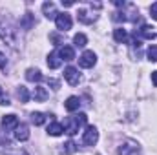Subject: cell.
I'll list each match as a JSON object with an SVG mask.
<instances>
[{"mask_svg":"<svg viewBox=\"0 0 157 155\" xmlns=\"http://www.w3.org/2000/svg\"><path fill=\"white\" fill-rule=\"evenodd\" d=\"M31 122H33L35 126H40V124L46 122V115L40 113V112H33V113H31Z\"/></svg>","mask_w":157,"mask_h":155,"instance_id":"22","label":"cell"},{"mask_svg":"<svg viewBox=\"0 0 157 155\" xmlns=\"http://www.w3.org/2000/svg\"><path fill=\"white\" fill-rule=\"evenodd\" d=\"M6 66H7V59H6V55L0 51V70H6Z\"/></svg>","mask_w":157,"mask_h":155,"instance_id":"26","label":"cell"},{"mask_svg":"<svg viewBox=\"0 0 157 155\" xmlns=\"http://www.w3.org/2000/svg\"><path fill=\"white\" fill-rule=\"evenodd\" d=\"M60 64H62V59H60V55H59L57 51H53V53H49V55H48V66H49L51 70L60 68Z\"/></svg>","mask_w":157,"mask_h":155,"instance_id":"12","label":"cell"},{"mask_svg":"<svg viewBox=\"0 0 157 155\" xmlns=\"http://www.w3.org/2000/svg\"><path fill=\"white\" fill-rule=\"evenodd\" d=\"M42 13H44V17L46 18H57V7H55V4L53 2H46V4H42Z\"/></svg>","mask_w":157,"mask_h":155,"instance_id":"10","label":"cell"},{"mask_svg":"<svg viewBox=\"0 0 157 155\" xmlns=\"http://www.w3.org/2000/svg\"><path fill=\"white\" fill-rule=\"evenodd\" d=\"M86 119H88V117L84 115V113L68 117V119L64 120V131H66L68 135H75V133L78 131V128H80L82 124H86Z\"/></svg>","mask_w":157,"mask_h":155,"instance_id":"1","label":"cell"},{"mask_svg":"<svg viewBox=\"0 0 157 155\" xmlns=\"http://www.w3.org/2000/svg\"><path fill=\"white\" fill-rule=\"evenodd\" d=\"M64 78L68 80V84H71V86H77L78 80H80L78 70H77V68H73V66H68V68L64 70Z\"/></svg>","mask_w":157,"mask_h":155,"instance_id":"7","label":"cell"},{"mask_svg":"<svg viewBox=\"0 0 157 155\" xmlns=\"http://www.w3.org/2000/svg\"><path fill=\"white\" fill-rule=\"evenodd\" d=\"M20 26H22L24 29H31V28L35 26V18H33V15H31V13H26L24 18L20 20Z\"/></svg>","mask_w":157,"mask_h":155,"instance_id":"19","label":"cell"},{"mask_svg":"<svg viewBox=\"0 0 157 155\" xmlns=\"http://www.w3.org/2000/svg\"><path fill=\"white\" fill-rule=\"evenodd\" d=\"M64 148H62V153L64 155H71L73 152H77V146H75V142L73 141H68L66 144H62Z\"/></svg>","mask_w":157,"mask_h":155,"instance_id":"23","label":"cell"},{"mask_svg":"<svg viewBox=\"0 0 157 155\" xmlns=\"http://www.w3.org/2000/svg\"><path fill=\"white\" fill-rule=\"evenodd\" d=\"M139 152H141V148H139V144L133 142V141H126V142H122L117 148L119 155H137Z\"/></svg>","mask_w":157,"mask_h":155,"instance_id":"3","label":"cell"},{"mask_svg":"<svg viewBox=\"0 0 157 155\" xmlns=\"http://www.w3.org/2000/svg\"><path fill=\"white\" fill-rule=\"evenodd\" d=\"M77 18L82 22V24H93V22L97 20V15H91V13L86 11V9H78Z\"/></svg>","mask_w":157,"mask_h":155,"instance_id":"9","label":"cell"},{"mask_svg":"<svg viewBox=\"0 0 157 155\" xmlns=\"http://www.w3.org/2000/svg\"><path fill=\"white\" fill-rule=\"evenodd\" d=\"M0 104H2V106H9L11 102H9V99H7V97H0Z\"/></svg>","mask_w":157,"mask_h":155,"instance_id":"29","label":"cell"},{"mask_svg":"<svg viewBox=\"0 0 157 155\" xmlns=\"http://www.w3.org/2000/svg\"><path fill=\"white\" fill-rule=\"evenodd\" d=\"M18 126V119L17 115H6L2 119V130L4 131H9V130H17Z\"/></svg>","mask_w":157,"mask_h":155,"instance_id":"8","label":"cell"},{"mask_svg":"<svg viewBox=\"0 0 157 155\" xmlns=\"http://www.w3.org/2000/svg\"><path fill=\"white\" fill-rule=\"evenodd\" d=\"M64 106H66L68 112H75L80 106V100H78V97H68V100L64 102Z\"/></svg>","mask_w":157,"mask_h":155,"instance_id":"17","label":"cell"},{"mask_svg":"<svg viewBox=\"0 0 157 155\" xmlns=\"http://www.w3.org/2000/svg\"><path fill=\"white\" fill-rule=\"evenodd\" d=\"M15 139L17 141H28L29 139V128L26 124H18L15 130Z\"/></svg>","mask_w":157,"mask_h":155,"instance_id":"11","label":"cell"},{"mask_svg":"<svg viewBox=\"0 0 157 155\" xmlns=\"http://www.w3.org/2000/svg\"><path fill=\"white\" fill-rule=\"evenodd\" d=\"M95 62H97V55H95L93 51H84V53H82V57L78 59L80 68H93V66H95Z\"/></svg>","mask_w":157,"mask_h":155,"instance_id":"6","label":"cell"},{"mask_svg":"<svg viewBox=\"0 0 157 155\" xmlns=\"http://www.w3.org/2000/svg\"><path fill=\"white\" fill-rule=\"evenodd\" d=\"M97 141H99V131H97V128H95V126H88L86 131H84V135H82V142H84L86 146H93V144H97Z\"/></svg>","mask_w":157,"mask_h":155,"instance_id":"4","label":"cell"},{"mask_svg":"<svg viewBox=\"0 0 157 155\" xmlns=\"http://www.w3.org/2000/svg\"><path fill=\"white\" fill-rule=\"evenodd\" d=\"M152 82L154 86H157V71H152Z\"/></svg>","mask_w":157,"mask_h":155,"instance_id":"30","label":"cell"},{"mask_svg":"<svg viewBox=\"0 0 157 155\" xmlns=\"http://www.w3.org/2000/svg\"><path fill=\"white\" fill-rule=\"evenodd\" d=\"M48 84L53 86V89H59V80H55V78H48Z\"/></svg>","mask_w":157,"mask_h":155,"instance_id":"28","label":"cell"},{"mask_svg":"<svg viewBox=\"0 0 157 155\" xmlns=\"http://www.w3.org/2000/svg\"><path fill=\"white\" fill-rule=\"evenodd\" d=\"M113 39L117 40V42H128V33H126V29L117 28V29L113 31Z\"/></svg>","mask_w":157,"mask_h":155,"instance_id":"21","label":"cell"},{"mask_svg":"<svg viewBox=\"0 0 157 155\" xmlns=\"http://www.w3.org/2000/svg\"><path fill=\"white\" fill-rule=\"evenodd\" d=\"M0 97H2V88H0Z\"/></svg>","mask_w":157,"mask_h":155,"instance_id":"31","label":"cell"},{"mask_svg":"<svg viewBox=\"0 0 157 155\" xmlns=\"http://www.w3.org/2000/svg\"><path fill=\"white\" fill-rule=\"evenodd\" d=\"M33 97H35V100H37V102H44V100L48 99V91H46V88L37 86V88H35V91H33Z\"/></svg>","mask_w":157,"mask_h":155,"instance_id":"18","label":"cell"},{"mask_svg":"<svg viewBox=\"0 0 157 155\" xmlns=\"http://www.w3.org/2000/svg\"><path fill=\"white\" fill-rule=\"evenodd\" d=\"M26 78L29 80V82H40L42 80V73H40L39 70H33V68H29L28 71H26Z\"/></svg>","mask_w":157,"mask_h":155,"instance_id":"15","label":"cell"},{"mask_svg":"<svg viewBox=\"0 0 157 155\" xmlns=\"http://www.w3.org/2000/svg\"><path fill=\"white\" fill-rule=\"evenodd\" d=\"M139 35L143 37V39H146V40H154L157 37V33L154 31V28L152 26H141V29H139Z\"/></svg>","mask_w":157,"mask_h":155,"instance_id":"13","label":"cell"},{"mask_svg":"<svg viewBox=\"0 0 157 155\" xmlns=\"http://www.w3.org/2000/svg\"><path fill=\"white\" fill-rule=\"evenodd\" d=\"M148 59H150L152 62H157V46H150V49H148Z\"/></svg>","mask_w":157,"mask_h":155,"instance_id":"25","label":"cell"},{"mask_svg":"<svg viewBox=\"0 0 157 155\" xmlns=\"http://www.w3.org/2000/svg\"><path fill=\"white\" fill-rule=\"evenodd\" d=\"M150 15H152V18H154V20H157V2L150 6Z\"/></svg>","mask_w":157,"mask_h":155,"instance_id":"27","label":"cell"},{"mask_svg":"<svg viewBox=\"0 0 157 155\" xmlns=\"http://www.w3.org/2000/svg\"><path fill=\"white\" fill-rule=\"evenodd\" d=\"M59 55H60V59H64V60H73V59H75V51H73L71 46H62L60 51H59Z\"/></svg>","mask_w":157,"mask_h":155,"instance_id":"14","label":"cell"},{"mask_svg":"<svg viewBox=\"0 0 157 155\" xmlns=\"http://www.w3.org/2000/svg\"><path fill=\"white\" fill-rule=\"evenodd\" d=\"M0 37H2L4 42H7L9 46H15V29L9 24H6L4 20L0 22Z\"/></svg>","mask_w":157,"mask_h":155,"instance_id":"2","label":"cell"},{"mask_svg":"<svg viewBox=\"0 0 157 155\" xmlns=\"http://www.w3.org/2000/svg\"><path fill=\"white\" fill-rule=\"evenodd\" d=\"M73 42H75V46H77V47H84V46L88 44V39H86V35L77 33V35L73 37Z\"/></svg>","mask_w":157,"mask_h":155,"instance_id":"24","label":"cell"},{"mask_svg":"<svg viewBox=\"0 0 157 155\" xmlns=\"http://www.w3.org/2000/svg\"><path fill=\"white\" fill-rule=\"evenodd\" d=\"M55 24H57V29L68 31V29H71V17L68 13H59L55 18Z\"/></svg>","mask_w":157,"mask_h":155,"instance_id":"5","label":"cell"},{"mask_svg":"<svg viewBox=\"0 0 157 155\" xmlns=\"http://www.w3.org/2000/svg\"><path fill=\"white\" fill-rule=\"evenodd\" d=\"M62 131H64V126H62V124H59V122H51V124L48 126V133H49V135H53V137H59Z\"/></svg>","mask_w":157,"mask_h":155,"instance_id":"16","label":"cell"},{"mask_svg":"<svg viewBox=\"0 0 157 155\" xmlns=\"http://www.w3.org/2000/svg\"><path fill=\"white\" fill-rule=\"evenodd\" d=\"M17 97L20 99V102H28V100H29V91H28V88H26V86H18Z\"/></svg>","mask_w":157,"mask_h":155,"instance_id":"20","label":"cell"}]
</instances>
